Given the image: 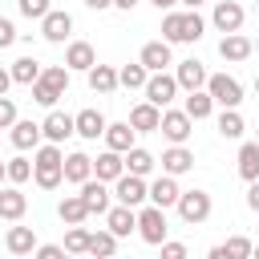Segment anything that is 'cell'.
I'll return each mask as SVG.
<instances>
[{"instance_id": "34", "label": "cell", "mask_w": 259, "mask_h": 259, "mask_svg": "<svg viewBox=\"0 0 259 259\" xmlns=\"http://www.w3.org/2000/svg\"><path fill=\"white\" fill-rule=\"evenodd\" d=\"M89 89L93 93H113L117 89V69L113 65H93L89 69Z\"/></svg>"}, {"instance_id": "29", "label": "cell", "mask_w": 259, "mask_h": 259, "mask_svg": "<svg viewBox=\"0 0 259 259\" xmlns=\"http://www.w3.org/2000/svg\"><path fill=\"white\" fill-rule=\"evenodd\" d=\"M4 243H8L12 255H32V251H36V231H32V227H8Z\"/></svg>"}, {"instance_id": "46", "label": "cell", "mask_w": 259, "mask_h": 259, "mask_svg": "<svg viewBox=\"0 0 259 259\" xmlns=\"http://www.w3.org/2000/svg\"><path fill=\"white\" fill-rule=\"evenodd\" d=\"M36 259H65V247L61 243H45V247H36Z\"/></svg>"}, {"instance_id": "18", "label": "cell", "mask_w": 259, "mask_h": 259, "mask_svg": "<svg viewBox=\"0 0 259 259\" xmlns=\"http://www.w3.org/2000/svg\"><path fill=\"white\" fill-rule=\"evenodd\" d=\"M178 194H182V190H178V182H174L170 174H162V178H154V182L146 186V198H150L154 206H162V210H166V206H174V202H178Z\"/></svg>"}, {"instance_id": "58", "label": "cell", "mask_w": 259, "mask_h": 259, "mask_svg": "<svg viewBox=\"0 0 259 259\" xmlns=\"http://www.w3.org/2000/svg\"><path fill=\"white\" fill-rule=\"evenodd\" d=\"M255 8H259V0H255Z\"/></svg>"}, {"instance_id": "48", "label": "cell", "mask_w": 259, "mask_h": 259, "mask_svg": "<svg viewBox=\"0 0 259 259\" xmlns=\"http://www.w3.org/2000/svg\"><path fill=\"white\" fill-rule=\"evenodd\" d=\"M8 89H12V73L0 69V97H8Z\"/></svg>"}, {"instance_id": "59", "label": "cell", "mask_w": 259, "mask_h": 259, "mask_svg": "<svg viewBox=\"0 0 259 259\" xmlns=\"http://www.w3.org/2000/svg\"><path fill=\"white\" fill-rule=\"evenodd\" d=\"M255 142H259V138H255Z\"/></svg>"}, {"instance_id": "49", "label": "cell", "mask_w": 259, "mask_h": 259, "mask_svg": "<svg viewBox=\"0 0 259 259\" xmlns=\"http://www.w3.org/2000/svg\"><path fill=\"white\" fill-rule=\"evenodd\" d=\"M85 8H93V12H101V8H113V0H81Z\"/></svg>"}, {"instance_id": "37", "label": "cell", "mask_w": 259, "mask_h": 259, "mask_svg": "<svg viewBox=\"0 0 259 259\" xmlns=\"http://www.w3.org/2000/svg\"><path fill=\"white\" fill-rule=\"evenodd\" d=\"M243 130H247V125H243V113H239V109H223V113H219V134H223L227 142L243 138Z\"/></svg>"}, {"instance_id": "7", "label": "cell", "mask_w": 259, "mask_h": 259, "mask_svg": "<svg viewBox=\"0 0 259 259\" xmlns=\"http://www.w3.org/2000/svg\"><path fill=\"white\" fill-rule=\"evenodd\" d=\"M243 20H247V12H243V4L239 0H219L214 4V12H210V24L227 36V32H239L243 28Z\"/></svg>"}, {"instance_id": "3", "label": "cell", "mask_w": 259, "mask_h": 259, "mask_svg": "<svg viewBox=\"0 0 259 259\" xmlns=\"http://www.w3.org/2000/svg\"><path fill=\"white\" fill-rule=\"evenodd\" d=\"M206 93H210V101L223 105V109H239V101H243V85H239L231 73H210V77H206Z\"/></svg>"}, {"instance_id": "39", "label": "cell", "mask_w": 259, "mask_h": 259, "mask_svg": "<svg viewBox=\"0 0 259 259\" xmlns=\"http://www.w3.org/2000/svg\"><path fill=\"white\" fill-rule=\"evenodd\" d=\"M4 174H8L12 186H20V182L32 178V162H28V158H8V162H4Z\"/></svg>"}, {"instance_id": "21", "label": "cell", "mask_w": 259, "mask_h": 259, "mask_svg": "<svg viewBox=\"0 0 259 259\" xmlns=\"http://www.w3.org/2000/svg\"><path fill=\"white\" fill-rule=\"evenodd\" d=\"M24 210H28V198L20 194V186H4V190H0V219L20 223V219H24Z\"/></svg>"}, {"instance_id": "5", "label": "cell", "mask_w": 259, "mask_h": 259, "mask_svg": "<svg viewBox=\"0 0 259 259\" xmlns=\"http://www.w3.org/2000/svg\"><path fill=\"white\" fill-rule=\"evenodd\" d=\"M166 231H170V227H166V210H162V206L150 202V206L138 210V235H142L146 243H154V247L166 243Z\"/></svg>"}, {"instance_id": "9", "label": "cell", "mask_w": 259, "mask_h": 259, "mask_svg": "<svg viewBox=\"0 0 259 259\" xmlns=\"http://www.w3.org/2000/svg\"><path fill=\"white\" fill-rule=\"evenodd\" d=\"M69 32H73V16L61 12V8H49L45 20H40V36L53 40V45H61V40H69Z\"/></svg>"}, {"instance_id": "10", "label": "cell", "mask_w": 259, "mask_h": 259, "mask_svg": "<svg viewBox=\"0 0 259 259\" xmlns=\"http://www.w3.org/2000/svg\"><path fill=\"white\" fill-rule=\"evenodd\" d=\"M113 194H117V202L121 206H142L146 202V178H138V174H121L117 182H113Z\"/></svg>"}, {"instance_id": "23", "label": "cell", "mask_w": 259, "mask_h": 259, "mask_svg": "<svg viewBox=\"0 0 259 259\" xmlns=\"http://www.w3.org/2000/svg\"><path fill=\"white\" fill-rule=\"evenodd\" d=\"M186 170H194V154H190L186 146H170V150L162 154V174L178 178V174H186Z\"/></svg>"}, {"instance_id": "1", "label": "cell", "mask_w": 259, "mask_h": 259, "mask_svg": "<svg viewBox=\"0 0 259 259\" xmlns=\"http://www.w3.org/2000/svg\"><path fill=\"white\" fill-rule=\"evenodd\" d=\"M202 32H206V20L198 16V8L162 16V40L166 45H190V40H202Z\"/></svg>"}, {"instance_id": "41", "label": "cell", "mask_w": 259, "mask_h": 259, "mask_svg": "<svg viewBox=\"0 0 259 259\" xmlns=\"http://www.w3.org/2000/svg\"><path fill=\"white\" fill-rule=\"evenodd\" d=\"M40 81H49L53 89L65 93V89H69V69H65V65H45V69H40Z\"/></svg>"}, {"instance_id": "54", "label": "cell", "mask_w": 259, "mask_h": 259, "mask_svg": "<svg viewBox=\"0 0 259 259\" xmlns=\"http://www.w3.org/2000/svg\"><path fill=\"white\" fill-rule=\"evenodd\" d=\"M4 178H8V174H4V162H0V182H4Z\"/></svg>"}, {"instance_id": "56", "label": "cell", "mask_w": 259, "mask_h": 259, "mask_svg": "<svg viewBox=\"0 0 259 259\" xmlns=\"http://www.w3.org/2000/svg\"><path fill=\"white\" fill-rule=\"evenodd\" d=\"M251 45H255V53H259V40H251Z\"/></svg>"}, {"instance_id": "50", "label": "cell", "mask_w": 259, "mask_h": 259, "mask_svg": "<svg viewBox=\"0 0 259 259\" xmlns=\"http://www.w3.org/2000/svg\"><path fill=\"white\" fill-rule=\"evenodd\" d=\"M142 0H113V8H121V12H134Z\"/></svg>"}, {"instance_id": "35", "label": "cell", "mask_w": 259, "mask_h": 259, "mask_svg": "<svg viewBox=\"0 0 259 259\" xmlns=\"http://www.w3.org/2000/svg\"><path fill=\"white\" fill-rule=\"evenodd\" d=\"M113 251H117V235H113V231H89V251H85V255L109 259Z\"/></svg>"}, {"instance_id": "30", "label": "cell", "mask_w": 259, "mask_h": 259, "mask_svg": "<svg viewBox=\"0 0 259 259\" xmlns=\"http://www.w3.org/2000/svg\"><path fill=\"white\" fill-rule=\"evenodd\" d=\"M125 158V174H138V178H146L154 166H158V158L150 154V150H142V146H134V150H125L121 154Z\"/></svg>"}, {"instance_id": "4", "label": "cell", "mask_w": 259, "mask_h": 259, "mask_svg": "<svg viewBox=\"0 0 259 259\" xmlns=\"http://www.w3.org/2000/svg\"><path fill=\"white\" fill-rule=\"evenodd\" d=\"M174 206H178L182 223H190V227H194V223H206V219H210V206H214V202H210V194H206V190H182Z\"/></svg>"}, {"instance_id": "16", "label": "cell", "mask_w": 259, "mask_h": 259, "mask_svg": "<svg viewBox=\"0 0 259 259\" xmlns=\"http://www.w3.org/2000/svg\"><path fill=\"white\" fill-rule=\"evenodd\" d=\"M40 134H45V138H49L53 146H61V142H65V138H73L77 130H73V117H69V113L53 109V113H49V117L40 121Z\"/></svg>"}, {"instance_id": "6", "label": "cell", "mask_w": 259, "mask_h": 259, "mask_svg": "<svg viewBox=\"0 0 259 259\" xmlns=\"http://www.w3.org/2000/svg\"><path fill=\"white\" fill-rule=\"evenodd\" d=\"M190 130H194V121L182 113V109H162V121H158V134L170 142V146H186V138H190Z\"/></svg>"}, {"instance_id": "47", "label": "cell", "mask_w": 259, "mask_h": 259, "mask_svg": "<svg viewBox=\"0 0 259 259\" xmlns=\"http://www.w3.org/2000/svg\"><path fill=\"white\" fill-rule=\"evenodd\" d=\"M247 206H251V210L259 214V178H255V182L247 186Z\"/></svg>"}, {"instance_id": "12", "label": "cell", "mask_w": 259, "mask_h": 259, "mask_svg": "<svg viewBox=\"0 0 259 259\" xmlns=\"http://www.w3.org/2000/svg\"><path fill=\"white\" fill-rule=\"evenodd\" d=\"M206 69H202V61H178V73H174V81H178V89H186V93H194V89H206Z\"/></svg>"}, {"instance_id": "24", "label": "cell", "mask_w": 259, "mask_h": 259, "mask_svg": "<svg viewBox=\"0 0 259 259\" xmlns=\"http://www.w3.org/2000/svg\"><path fill=\"white\" fill-rule=\"evenodd\" d=\"M61 170H65V182H85V178H93V158L89 154H65V162H61Z\"/></svg>"}, {"instance_id": "27", "label": "cell", "mask_w": 259, "mask_h": 259, "mask_svg": "<svg viewBox=\"0 0 259 259\" xmlns=\"http://www.w3.org/2000/svg\"><path fill=\"white\" fill-rule=\"evenodd\" d=\"M182 113H186L190 121H202V117H210V113H214V101H210V93H206V89H194V93H186V101H182Z\"/></svg>"}, {"instance_id": "31", "label": "cell", "mask_w": 259, "mask_h": 259, "mask_svg": "<svg viewBox=\"0 0 259 259\" xmlns=\"http://www.w3.org/2000/svg\"><path fill=\"white\" fill-rule=\"evenodd\" d=\"M239 178L243 182L259 178V142H243L239 146Z\"/></svg>"}, {"instance_id": "14", "label": "cell", "mask_w": 259, "mask_h": 259, "mask_svg": "<svg viewBox=\"0 0 259 259\" xmlns=\"http://www.w3.org/2000/svg\"><path fill=\"white\" fill-rule=\"evenodd\" d=\"M93 65H97V53H93L89 40H73V45L65 49V69H69V73H73V69H77V73H89Z\"/></svg>"}, {"instance_id": "43", "label": "cell", "mask_w": 259, "mask_h": 259, "mask_svg": "<svg viewBox=\"0 0 259 259\" xmlns=\"http://www.w3.org/2000/svg\"><path fill=\"white\" fill-rule=\"evenodd\" d=\"M158 247H162V259H186V243H178V239H166Z\"/></svg>"}, {"instance_id": "57", "label": "cell", "mask_w": 259, "mask_h": 259, "mask_svg": "<svg viewBox=\"0 0 259 259\" xmlns=\"http://www.w3.org/2000/svg\"><path fill=\"white\" fill-rule=\"evenodd\" d=\"M65 259H77V255H65Z\"/></svg>"}, {"instance_id": "2", "label": "cell", "mask_w": 259, "mask_h": 259, "mask_svg": "<svg viewBox=\"0 0 259 259\" xmlns=\"http://www.w3.org/2000/svg\"><path fill=\"white\" fill-rule=\"evenodd\" d=\"M61 162H65L61 146H53V142L36 146V158H32V178H36V186H40V190H57V186L65 182Z\"/></svg>"}, {"instance_id": "38", "label": "cell", "mask_w": 259, "mask_h": 259, "mask_svg": "<svg viewBox=\"0 0 259 259\" xmlns=\"http://www.w3.org/2000/svg\"><path fill=\"white\" fill-rule=\"evenodd\" d=\"M28 89H32V101H36V105H45V109H53V105H57V101L65 97L61 89H53V85H49V81H40V77H36V81H32Z\"/></svg>"}, {"instance_id": "19", "label": "cell", "mask_w": 259, "mask_h": 259, "mask_svg": "<svg viewBox=\"0 0 259 259\" xmlns=\"http://www.w3.org/2000/svg\"><path fill=\"white\" fill-rule=\"evenodd\" d=\"M251 53H255V45H251L243 32H227V36L219 40V57H223V61H235V65H239V61H247Z\"/></svg>"}, {"instance_id": "36", "label": "cell", "mask_w": 259, "mask_h": 259, "mask_svg": "<svg viewBox=\"0 0 259 259\" xmlns=\"http://www.w3.org/2000/svg\"><path fill=\"white\" fill-rule=\"evenodd\" d=\"M146 81H150V73H146V65L138 61V65H121L117 69V85H125V89H146Z\"/></svg>"}, {"instance_id": "44", "label": "cell", "mask_w": 259, "mask_h": 259, "mask_svg": "<svg viewBox=\"0 0 259 259\" xmlns=\"http://www.w3.org/2000/svg\"><path fill=\"white\" fill-rule=\"evenodd\" d=\"M12 121H16V105H12V97H0V130H12Z\"/></svg>"}, {"instance_id": "51", "label": "cell", "mask_w": 259, "mask_h": 259, "mask_svg": "<svg viewBox=\"0 0 259 259\" xmlns=\"http://www.w3.org/2000/svg\"><path fill=\"white\" fill-rule=\"evenodd\" d=\"M150 4H154V8H174L178 0H150Z\"/></svg>"}, {"instance_id": "22", "label": "cell", "mask_w": 259, "mask_h": 259, "mask_svg": "<svg viewBox=\"0 0 259 259\" xmlns=\"http://www.w3.org/2000/svg\"><path fill=\"white\" fill-rule=\"evenodd\" d=\"M105 125H109V121H105V117H101L97 109H81V113L73 117V130H77V134H81L85 142H97V138L105 134Z\"/></svg>"}, {"instance_id": "28", "label": "cell", "mask_w": 259, "mask_h": 259, "mask_svg": "<svg viewBox=\"0 0 259 259\" xmlns=\"http://www.w3.org/2000/svg\"><path fill=\"white\" fill-rule=\"evenodd\" d=\"M40 138H45V134H40L36 121H20V117L12 121V146H16V150H36Z\"/></svg>"}, {"instance_id": "26", "label": "cell", "mask_w": 259, "mask_h": 259, "mask_svg": "<svg viewBox=\"0 0 259 259\" xmlns=\"http://www.w3.org/2000/svg\"><path fill=\"white\" fill-rule=\"evenodd\" d=\"M105 150H117V154H125V150H134V125L130 121H113V125H105Z\"/></svg>"}, {"instance_id": "25", "label": "cell", "mask_w": 259, "mask_h": 259, "mask_svg": "<svg viewBox=\"0 0 259 259\" xmlns=\"http://www.w3.org/2000/svg\"><path fill=\"white\" fill-rule=\"evenodd\" d=\"M206 259H251V239H247V235H231L227 243L210 247Z\"/></svg>"}, {"instance_id": "33", "label": "cell", "mask_w": 259, "mask_h": 259, "mask_svg": "<svg viewBox=\"0 0 259 259\" xmlns=\"http://www.w3.org/2000/svg\"><path fill=\"white\" fill-rule=\"evenodd\" d=\"M57 214H61V223H69V227H81V223L89 219V210H85L81 194H65V198H61V206H57Z\"/></svg>"}, {"instance_id": "53", "label": "cell", "mask_w": 259, "mask_h": 259, "mask_svg": "<svg viewBox=\"0 0 259 259\" xmlns=\"http://www.w3.org/2000/svg\"><path fill=\"white\" fill-rule=\"evenodd\" d=\"M251 259H259V243H251Z\"/></svg>"}, {"instance_id": "42", "label": "cell", "mask_w": 259, "mask_h": 259, "mask_svg": "<svg viewBox=\"0 0 259 259\" xmlns=\"http://www.w3.org/2000/svg\"><path fill=\"white\" fill-rule=\"evenodd\" d=\"M16 4H20V12H24L28 20H45V12L53 8L49 0H16Z\"/></svg>"}, {"instance_id": "15", "label": "cell", "mask_w": 259, "mask_h": 259, "mask_svg": "<svg viewBox=\"0 0 259 259\" xmlns=\"http://www.w3.org/2000/svg\"><path fill=\"white\" fill-rule=\"evenodd\" d=\"M158 121H162V109L150 105V101H138V105L130 109V125H134V134H158Z\"/></svg>"}, {"instance_id": "17", "label": "cell", "mask_w": 259, "mask_h": 259, "mask_svg": "<svg viewBox=\"0 0 259 259\" xmlns=\"http://www.w3.org/2000/svg\"><path fill=\"white\" fill-rule=\"evenodd\" d=\"M121 174H125V158H121L117 150H105V154L93 158V178H101V182H117Z\"/></svg>"}, {"instance_id": "20", "label": "cell", "mask_w": 259, "mask_h": 259, "mask_svg": "<svg viewBox=\"0 0 259 259\" xmlns=\"http://www.w3.org/2000/svg\"><path fill=\"white\" fill-rule=\"evenodd\" d=\"M138 61L146 65V73H166V65H174L166 40H150V45H142V57H138Z\"/></svg>"}, {"instance_id": "55", "label": "cell", "mask_w": 259, "mask_h": 259, "mask_svg": "<svg viewBox=\"0 0 259 259\" xmlns=\"http://www.w3.org/2000/svg\"><path fill=\"white\" fill-rule=\"evenodd\" d=\"M255 93H259V77H255Z\"/></svg>"}, {"instance_id": "8", "label": "cell", "mask_w": 259, "mask_h": 259, "mask_svg": "<svg viewBox=\"0 0 259 259\" xmlns=\"http://www.w3.org/2000/svg\"><path fill=\"white\" fill-rule=\"evenodd\" d=\"M146 101L150 105H158V109H166L174 97H178V81L170 77V73H150V81H146Z\"/></svg>"}, {"instance_id": "52", "label": "cell", "mask_w": 259, "mask_h": 259, "mask_svg": "<svg viewBox=\"0 0 259 259\" xmlns=\"http://www.w3.org/2000/svg\"><path fill=\"white\" fill-rule=\"evenodd\" d=\"M178 4H186V8H198V4H206V0H178Z\"/></svg>"}, {"instance_id": "13", "label": "cell", "mask_w": 259, "mask_h": 259, "mask_svg": "<svg viewBox=\"0 0 259 259\" xmlns=\"http://www.w3.org/2000/svg\"><path fill=\"white\" fill-rule=\"evenodd\" d=\"M81 202H85L89 214H105V210H109V190H105V182H101V178H85V182H81Z\"/></svg>"}, {"instance_id": "45", "label": "cell", "mask_w": 259, "mask_h": 259, "mask_svg": "<svg viewBox=\"0 0 259 259\" xmlns=\"http://www.w3.org/2000/svg\"><path fill=\"white\" fill-rule=\"evenodd\" d=\"M8 45H16V24L0 16V49H8Z\"/></svg>"}, {"instance_id": "40", "label": "cell", "mask_w": 259, "mask_h": 259, "mask_svg": "<svg viewBox=\"0 0 259 259\" xmlns=\"http://www.w3.org/2000/svg\"><path fill=\"white\" fill-rule=\"evenodd\" d=\"M89 251V231L85 227H69L65 231V255H85Z\"/></svg>"}, {"instance_id": "11", "label": "cell", "mask_w": 259, "mask_h": 259, "mask_svg": "<svg viewBox=\"0 0 259 259\" xmlns=\"http://www.w3.org/2000/svg\"><path fill=\"white\" fill-rule=\"evenodd\" d=\"M105 231H113L117 239L134 235V231H138V210H134V206H121V202L109 206V210H105Z\"/></svg>"}, {"instance_id": "60", "label": "cell", "mask_w": 259, "mask_h": 259, "mask_svg": "<svg viewBox=\"0 0 259 259\" xmlns=\"http://www.w3.org/2000/svg\"><path fill=\"white\" fill-rule=\"evenodd\" d=\"M109 259H113V255H109Z\"/></svg>"}, {"instance_id": "32", "label": "cell", "mask_w": 259, "mask_h": 259, "mask_svg": "<svg viewBox=\"0 0 259 259\" xmlns=\"http://www.w3.org/2000/svg\"><path fill=\"white\" fill-rule=\"evenodd\" d=\"M40 69H45V65H40L36 57H16L8 73H12V85H32V81L40 77Z\"/></svg>"}]
</instances>
